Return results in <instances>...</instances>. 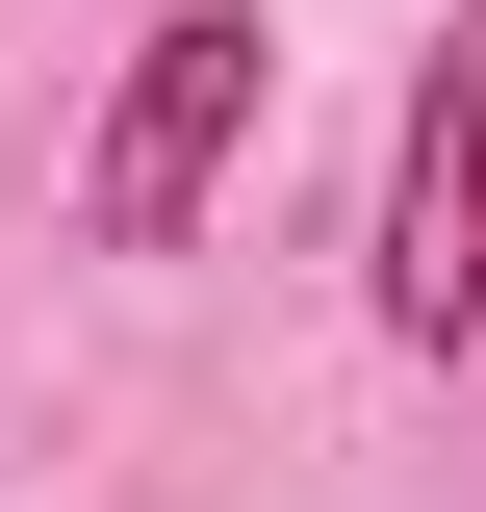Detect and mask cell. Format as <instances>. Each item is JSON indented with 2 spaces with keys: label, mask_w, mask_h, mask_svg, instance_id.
Returning <instances> with one entry per match:
<instances>
[{
  "label": "cell",
  "mask_w": 486,
  "mask_h": 512,
  "mask_svg": "<svg viewBox=\"0 0 486 512\" xmlns=\"http://www.w3.org/2000/svg\"><path fill=\"white\" fill-rule=\"evenodd\" d=\"M256 103H282V26H256V0H154V26H128L103 154H77V231H103V256H180L205 205H231Z\"/></svg>",
  "instance_id": "obj_1"
},
{
  "label": "cell",
  "mask_w": 486,
  "mask_h": 512,
  "mask_svg": "<svg viewBox=\"0 0 486 512\" xmlns=\"http://www.w3.org/2000/svg\"><path fill=\"white\" fill-rule=\"evenodd\" d=\"M384 333L410 359L486 333V0L410 52V128H384Z\"/></svg>",
  "instance_id": "obj_2"
}]
</instances>
